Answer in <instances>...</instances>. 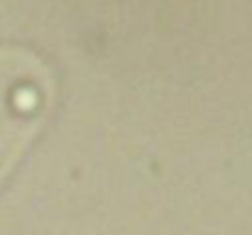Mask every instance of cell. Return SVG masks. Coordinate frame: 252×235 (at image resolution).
I'll use <instances>...</instances> for the list:
<instances>
[{"instance_id":"6da1fadb","label":"cell","mask_w":252,"mask_h":235,"mask_svg":"<svg viewBox=\"0 0 252 235\" xmlns=\"http://www.w3.org/2000/svg\"><path fill=\"white\" fill-rule=\"evenodd\" d=\"M52 98V69L37 54L0 47V181L37 140Z\"/></svg>"}]
</instances>
